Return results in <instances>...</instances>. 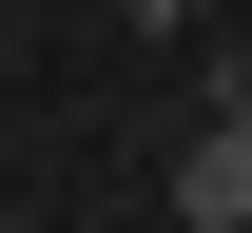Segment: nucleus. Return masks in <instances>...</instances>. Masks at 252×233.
<instances>
[{
	"label": "nucleus",
	"mask_w": 252,
	"mask_h": 233,
	"mask_svg": "<svg viewBox=\"0 0 252 233\" xmlns=\"http://www.w3.org/2000/svg\"><path fill=\"white\" fill-rule=\"evenodd\" d=\"M175 214H194V233H252V117H214V136L175 156Z\"/></svg>",
	"instance_id": "1"
},
{
	"label": "nucleus",
	"mask_w": 252,
	"mask_h": 233,
	"mask_svg": "<svg viewBox=\"0 0 252 233\" xmlns=\"http://www.w3.org/2000/svg\"><path fill=\"white\" fill-rule=\"evenodd\" d=\"M214 117H252V20H233V59H214Z\"/></svg>",
	"instance_id": "2"
}]
</instances>
